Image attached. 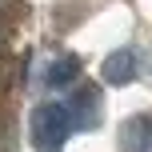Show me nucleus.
<instances>
[{"label": "nucleus", "mask_w": 152, "mask_h": 152, "mask_svg": "<svg viewBox=\"0 0 152 152\" xmlns=\"http://www.w3.org/2000/svg\"><path fill=\"white\" fill-rule=\"evenodd\" d=\"M140 72V60L132 48H116V52L104 56V64H100V80L108 84V88H124V84H132Z\"/></svg>", "instance_id": "nucleus-2"}, {"label": "nucleus", "mask_w": 152, "mask_h": 152, "mask_svg": "<svg viewBox=\"0 0 152 152\" xmlns=\"http://www.w3.org/2000/svg\"><path fill=\"white\" fill-rule=\"evenodd\" d=\"M68 116H72V128L76 132H92L100 124V96L96 88H80L68 104Z\"/></svg>", "instance_id": "nucleus-3"}, {"label": "nucleus", "mask_w": 152, "mask_h": 152, "mask_svg": "<svg viewBox=\"0 0 152 152\" xmlns=\"http://www.w3.org/2000/svg\"><path fill=\"white\" fill-rule=\"evenodd\" d=\"M76 80H80V56H60L44 72V88H68Z\"/></svg>", "instance_id": "nucleus-5"}, {"label": "nucleus", "mask_w": 152, "mask_h": 152, "mask_svg": "<svg viewBox=\"0 0 152 152\" xmlns=\"http://www.w3.org/2000/svg\"><path fill=\"white\" fill-rule=\"evenodd\" d=\"M68 132H72L68 104L48 100V104H40L32 112V148L36 152H60L64 140H68Z\"/></svg>", "instance_id": "nucleus-1"}, {"label": "nucleus", "mask_w": 152, "mask_h": 152, "mask_svg": "<svg viewBox=\"0 0 152 152\" xmlns=\"http://www.w3.org/2000/svg\"><path fill=\"white\" fill-rule=\"evenodd\" d=\"M120 152H152V116H132V120H124Z\"/></svg>", "instance_id": "nucleus-4"}]
</instances>
